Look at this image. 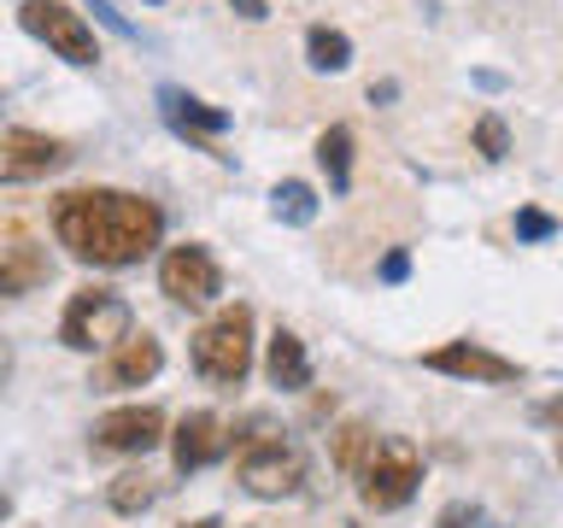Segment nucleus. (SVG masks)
Instances as JSON below:
<instances>
[{
	"label": "nucleus",
	"mask_w": 563,
	"mask_h": 528,
	"mask_svg": "<svg viewBox=\"0 0 563 528\" xmlns=\"http://www.w3.org/2000/svg\"><path fill=\"white\" fill-rule=\"evenodd\" d=\"M53 235L82 264H141L165 235V211L123 188H70L53 200Z\"/></svg>",
	"instance_id": "1"
},
{
	"label": "nucleus",
	"mask_w": 563,
	"mask_h": 528,
	"mask_svg": "<svg viewBox=\"0 0 563 528\" xmlns=\"http://www.w3.org/2000/svg\"><path fill=\"white\" fill-rule=\"evenodd\" d=\"M235 475L258 499H282V493H299V482H306V452L294 440H282L276 429H264V422H246L235 435Z\"/></svg>",
	"instance_id": "2"
},
{
	"label": "nucleus",
	"mask_w": 563,
	"mask_h": 528,
	"mask_svg": "<svg viewBox=\"0 0 563 528\" xmlns=\"http://www.w3.org/2000/svg\"><path fill=\"white\" fill-rule=\"evenodd\" d=\"M194 370L218 387H241L253 370V311L246 306H223L211 323L194 334Z\"/></svg>",
	"instance_id": "3"
},
{
	"label": "nucleus",
	"mask_w": 563,
	"mask_h": 528,
	"mask_svg": "<svg viewBox=\"0 0 563 528\" xmlns=\"http://www.w3.org/2000/svg\"><path fill=\"white\" fill-rule=\"evenodd\" d=\"M417 482H422V458L411 440H399V435L369 440V458L358 464V499L369 510H399L417 493Z\"/></svg>",
	"instance_id": "4"
},
{
	"label": "nucleus",
	"mask_w": 563,
	"mask_h": 528,
	"mask_svg": "<svg viewBox=\"0 0 563 528\" xmlns=\"http://www.w3.org/2000/svg\"><path fill=\"white\" fill-rule=\"evenodd\" d=\"M130 334V306L112 294V288H77L65 306V323H59V341L70 352H106Z\"/></svg>",
	"instance_id": "5"
},
{
	"label": "nucleus",
	"mask_w": 563,
	"mask_h": 528,
	"mask_svg": "<svg viewBox=\"0 0 563 528\" xmlns=\"http://www.w3.org/2000/svg\"><path fill=\"white\" fill-rule=\"evenodd\" d=\"M18 24H24L35 42H47L65 65H95L100 59L95 24H88L82 12H70L65 0H24V7H18Z\"/></svg>",
	"instance_id": "6"
},
{
	"label": "nucleus",
	"mask_w": 563,
	"mask_h": 528,
	"mask_svg": "<svg viewBox=\"0 0 563 528\" xmlns=\"http://www.w3.org/2000/svg\"><path fill=\"white\" fill-rule=\"evenodd\" d=\"M70 147L59 135L42 130H0V183H42V176L65 170Z\"/></svg>",
	"instance_id": "7"
},
{
	"label": "nucleus",
	"mask_w": 563,
	"mask_h": 528,
	"mask_svg": "<svg viewBox=\"0 0 563 528\" xmlns=\"http://www.w3.org/2000/svg\"><path fill=\"white\" fill-rule=\"evenodd\" d=\"M158 288H165L176 306H206V299L223 294V271L206 246H170L165 264H158Z\"/></svg>",
	"instance_id": "8"
},
{
	"label": "nucleus",
	"mask_w": 563,
	"mask_h": 528,
	"mask_svg": "<svg viewBox=\"0 0 563 528\" xmlns=\"http://www.w3.org/2000/svg\"><path fill=\"white\" fill-rule=\"evenodd\" d=\"M165 440V411L158 405H123L95 422V447L100 452H153Z\"/></svg>",
	"instance_id": "9"
},
{
	"label": "nucleus",
	"mask_w": 563,
	"mask_h": 528,
	"mask_svg": "<svg viewBox=\"0 0 563 528\" xmlns=\"http://www.w3.org/2000/svg\"><path fill=\"white\" fill-rule=\"evenodd\" d=\"M158 112H165V123H170L176 135L200 141L206 153H218V135L229 130V112H223V106L194 100L188 88H158ZM218 158H223V153H218Z\"/></svg>",
	"instance_id": "10"
},
{
	"label": "nucleus",
	"mask_w": 563,
	"mask_h": 528,
	"mask_svg": "<svg viewBox=\"0 0 563 528\" xmlns=\"http://www.w3.org/2000/svg\"><path fill=\"white\" fill-rule=\"evenodd\" d=\"M422 364L440 370V376H464V382H517L522 376L517 359H499V352H487L475 341H446V346H434Z\"/></svg>",
	"instance_id": "11"
},
{
	"label": "nucleus",
	"mask_w": 563,
	"mask_h": 528,
	"mask_svg": "<svg viewBox=\"0 0 563 528\" xmlns=\"http://www.w3.org/2000/svg\"><path fill=\"white\" fill-rule=\"evenodd\" d=\"M158 370H165V346L153 341V334H123L118 352L100 364V387H141V382H153Z\"/></svg>",
	"instance_id": "12"
},
{
	"label": "nucleus",
	"mask_w": 563,
	"mask_h": 528,
	"mask_svg": "<svg viewBox=\"0 0 563 528\" xmlns=\"http://www.w3.org/2000/svg\"><path fill=\"white\" fill-rule=\"evenodd\" d=\"M229 447V435H223V422L211 417V411H188L183 422H176V440H170V458H176V470L194 475V470H206L211 458H218Z\"/></svg>",
	"instance_id": "13"
},
{
	"label": "nucleus",
	"mask_w": 563,
	"mask_h": 528,
	"mask_svg": "<svg viewBox=\"0 0 563 528\" xmlns=\"http://www.w3.org/2000/svg\"><path fill=\"white\" fill-rule=\"evenodd\" d=\"M47 253L42 246H30V241H18L0 253V299H18V294H30V288H42L47 282Z\"/></svg>",
	"instance_id": "14"
},
{
	"label": "nucleus",
	"mask_w": 563,
	"mask_h": 528,
	"mask_svg": "<svg viewBox=\"0 0 563 528\" xmlns=\"http://www.w3.org/2000/svg\"><path fill=\"white\" fill-rule=\"evenodd\" d=\"M264 370H271V382L282 387V394L311 387V359H306V346H299V334H288V329L271 334V359H264Z\"/></svg>",
	"instance_id": "15"
},
{
	"label": "nucleus",
	"mask_w": 563,
	"mask_h": 528,
	"mask_svg": "<svg viewBox=\"0 0 563 528\" xmlns=\"http://www.w3.org/2000/svg\"><path fill=\"white\" fill-rule=\"evenodd\" d=\"M317 158H323V170H329V188L346 194V183H352V130H346V123L323 130V141H317Z\"/></svg>",
	"instance_id": "16"
},
{
	"label": "nucleus",
	"mask_w": 563,
	"mask_h": 528,
	"mask_svg": "<svg viewBox=\"0 0 563 528\" xmlns=\"http://www.w3.org/2000/svg\"><path fill=\"white\" fill-rule=\"evenodd\" d=\"M306 53H311V70H346L352 65V42L341 30H329V24L306 30Z\"/></svg>",
	"instance_id": "17"
},
{
	"label": "nucleus",
	"mask_w": 563,
	"mask_h": 528,
	"mask_svg": "<svg viewBox=\"0 0 563 528\" xmlns=\"http://www.w3.org/2000/svg\"><path fill=\"white\" fill-rule=\"evenodd\" d=\"M153 499H158V482L147 470H130V475H118V482H112V510H123V517L147 510Z\"/></svg>",
	"instance_id": "18"
},
{
	"label": "nucleus",
	"mask_w": 563,
	"mask_h": 528,
	"mask_svg": "<svg viewBox=\"0 0 563 528\" xmlns=\"http://www.w3.org/2000/svg\"><path fill=\"white\" fill-rule=\"evenodd\" d=\"M271 211L282 223H311L317 218V194L306 183H276L271 188Z\"/></svg>",
	"instance_id": "19"
},
{
	"label": "nucleus",
	"mask_w": 563,
	"mask_h": 528,
	"mask_svg": "<svg viewBox=\"0 0 563 528\" xmlns=\"http://www.w3.org/2000/svg\"><path fill=\"white\" fill-rule=\"evenodd\" d=\"M369 440H376V435H369L364 422H341V435H334V464H341V470H358L364 452H369Z\"/></svg>",
	"instance_id": "20"
},
{
	"label": "nucleus",
	"mask_w": 563,
	"mask_h": 528,
	"mask_svg": "<svg viewBox=\"0 0 563 528\" xmlns=\"http://www.w3.org/2000/svg\"><path fill=\"white\" fill-rule=\"evenodd\" d=\"M475 147H482V158H493V165H499V158H505V147H510V135H505V123L499 118H482V123H475Z\"/></svg>",
	"instance_id": "21"
},
{
	"label": "nucleus",
	"mask_w": 563,
	"mask_h": 528,
	"mask_svg": "<svg viewBox=\"0 0 563 528\" xmlns=\"http://www.w3.org/2000/svg\"><path fill=\"white\" fill-rule=\"evenodd\" d=\"M517 235H522V241H545V235H558V223L545 218V211L522 206V211H517Z\"/></svg>",
	"instance_id": "22"
},
{
	"label": "nucleus",
	"mask_w": 563,
	"mask_h": 528,
	"mask_svg": "<svg viewBox=\"0 0 563 528\" xmlns=\"http://www.w3.org/2000/svg\"><path fill=\"white\" fill-rule=\"evenodd\" d=\"M88 12H95V18H100V24L112 30V35H123V42H135V24H130L123 12H112V0H88Z\"/></svg>",
	"instance_id": "23"
},
{
	"label": "nucleus",
	"mask_w": 563,
	"mask_h": 528,
	"mask_svg": "<svg viewBox=\"0 0 563 528\" xmlns=\"http://www.w3.org/2000/svg\"><path fill=\"white\" fill-rule=\"evenodd\" d=\"M440 528H482V510L475 505H446L440 510Z\"/></svg>",
	"instance_id": "24"
},
{
	"label": "nucleus",
	"mask_w": 563,
	"mask_h": 528,
	"mask_svg": "<svg viewBox=\"0 0 563 528\" xmlns=\"http://www.w3.org/2000/svg\"><path fill=\"white\" fill-rule=\"evenodd\" d=\"M405 271H411V258H405V253H387V258H382V276H387V282H405Z\"/></svg>",
	"instance_id": "25"
},
{
	"label": "nucleus",
	"mask_w": 563,
	"mask_h": 528,
	"mask_svg": "<svg viewBox=\"0 0 563 528\" xmlns=\"http://www.w3.org/2000/svg\"><path fill=\"white\" fill-rule=\"evenodd\" d=\"M229 7H235L241 18H264V12H271V7H264V0H229Z\"/></svg>",
	"instance_id": "26"
},
{
	"label": "nucleus",
	"mask_w": 563,
	"mask_h": 528,
	"mask_svg": "<svg viewBox=\"0 0 563 528\" xmlns=\"http://www.w3.org/2000/svg\"><path fill=\"white\" fill-rule=\"evenodd\" d=\"M7 510H12V499H7V493H0V522H7Z\"/></svg>",
	"instance_id": "27"
},
{
	"label": "nucleus",
	"mask_w": 563,
	"mask_h": 528,
	"mask_svg": "<svg viewBox=\"0 0 563 528\" xmlns=\"http://www.w3.org/2000/svg\"><path fill=\"white\" fill-rule=\"evenodd\" d=\"M0 376H7V346H0Z\"/></svg>",
	"instance_id": "28"
},
{
	"label": "nucleus",
	"mask_w": 563,
	"mask_h": 528,
	"mask_svg": "<svg viewBox=\"0 0 563 528\" xmlns=\"http://www.w3.org/2000/svg\"><path fill=\"white\" fill-rule=\"evenodd\" d=\"M188 528H218V522H211V517H206V522H188Z\"/></svg>",
	"instance_id": "29"
}]
</instances>
